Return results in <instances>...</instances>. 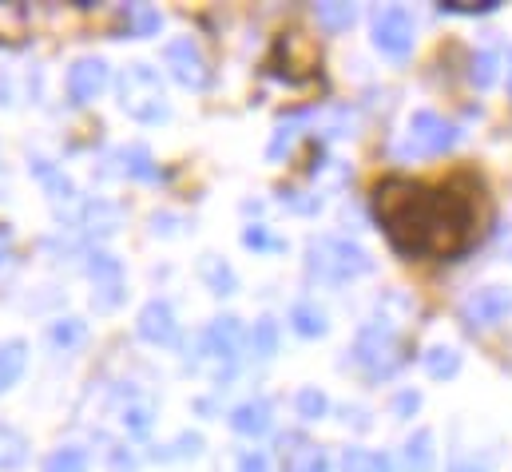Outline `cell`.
<instances>
[{"mask_svg": "<svg viewBox=\"0 0 512 472\" xmlns=\"http://www.w3.org/2000/svg\"><path fill=\"white\" fill-rule=\"evenodd\" d=\"M374 211L389 242L409 258H445L469 242L473 207L449 187H417L409 179H385L374 191Z\"/></svg>", "mask_w": 512, "mask_h": 472, "instance_id": "cell-1", "label": "cell"}, {"mask_svg": "<svg viewBox=\"0 0 512 472\" xmlns=\"http://www.w3.org/2000/svg\"><path fill=\"white\" fill-rule=\"evenodd\" d=\"M116 96H120V112H128L139 123H163L171 116L163 76L151 64H128L116 80Z\"/></svg>", "mask_w": 512, "mask_h": 472, "instance_id": "cell-2", "label": "cell"}, {"mask_svg": "<svg viewBox=\"0 0 512 472\" xmlns=\"http://www.w3.org/2000/svg\"><path fill=\"white\" fill-rule=\"evenodd\" d=\"M243 354V322L235 314L211 318V326L199 334V346L191 357V369H211L215 381H227Z\"/></svg>", "mask_w": 512, "mask_h": 472, "instance_id": "cell-3", "label": "cell"}, {"mask_svg": "<svg viewBox=\"0 0 512 472\" xmlns=\"http://www.w3.org/2000/svg\"><path fill=\"white\" fill-rule=\"evenodd\" d=\"M370 266H374V258L350 238H314L306 246V270L322 282H350V278L366 274Z\"/></svg>", "mask_w": 512, "mask_h": 472, "instance_id": "cell-4", "label": "cell"}, {"mask_svg": "<svg viewBox=\"0 0 512 472\" xmlns=\"http://www.w3.org/2000/svg\"><path fill=\"white\" fill-rule=\"evenodd\" d=\"M354 361L370 377H393L405 361V346H401V338L389 322H366L354 338Z\"/></svg>", "mask_w": 512, "mask_h": 472, "instance_id": "cell-5", "label": "cell"}, {"mask_svg": "<svg viewBox=\"0 0 512 472\" xmlns=\"http://www.w3.org/2000/svg\"><path fill=\"white\" fill-rule=\"evenodd\" d=\"M453 143H457V127L449 119L437 112H413L401 143H397V155L401 159H433V155H445Z\"/></svg>", "mask_w": 512, "mask_h": 472, "instance_id": "cell-6", "label": "cell"}, {"mask_svg": "<svg viewBox=\"0 0 512 472\" xmlns=\"http://www.w3.org/2000/svg\"><path fill=\"white\" fill-rule=\"evenodd\" d=\"M417 44V24H413V12L401 8V4H389L374 16V48L389 56V60H405Z\"/></svg>", "mask_w": 512, "mask_h": 472, "instance_id": "cell-7", "label": "cell"}, {"mask_svg": "<svg viewBox=\"0 0 512 472\" xmlns=\"http://www.w3.org/2000/svg\"><path fill=\"white\" fill-rule=\"evenodd\" d=\"M88 278H92V306L100 314H112L128 294V278H124L120 258L108 254V250L88 254Z\"/></svg>", "mask_w": 512, "mask_h": 472, "instance_id": "cell-8", "label": "cell"}, {"mask_svg": "<svg viewBox=\"0 0 512 472\" xmlns=\"http://www.w3.org/2000/svg\"><path fill=\"white\" fill-rule=\"evenodd\" d=\"M512 314V290L509 286H481L461 302V322L469 330H493Z\"/></svg>", "mask_w": 512, "mask_h": 472, "instance_id": "cell-9", "label": "cell"}, {"mask_svg": "<svg viewBox=\"0 0 512 472\" xmlns=\"http://www.w3.org/2000/svg\"><path fill=\"white\" fill-rule=\"evenodd\" d=\"M163 64H167V72H171L175 84H183L191 92L207 88V60H203V52H199V44L191 36L167 40L163 44Z\"/></svg>", "mask_w": 512, "mask_h": 472, "instance_id": "cell-10", "label": "cell"}, {"mask_svg": "<svg viewBox=\"0 0 512 472\" xmlns=\"http://www.w3.org/2000/svg\"><path fill=\"white\" fill-rule=\"evenodd\" d=\"M108 64L100 60V56H80L72 68H68V76H64V88H68V100L76 104V108H84V104H92V100H100V92L108 88Z\"/></svg>", "mask_w": 512, "mask_h": 472, "instance_id": "cell-11", "label": "cell"}, {"mask_svg": "<svg viewBox=\"0 0 512 472\" xmlns=\"http://www.w3.org/2000/svg\"><path fill=\"white\" fill-rule=\"evenodd\" d=\"M139 338L151 342V346H179V322H175V310L167 298H151L143 310H139V322H135Z\"/></svg>", "mask_w": 512, "mask_h": 472, "instance_id": "cell-12", "label": "cell"}, {"mask_svg": "<svg viewBox=\"0 0 512 472\" xmlns=\"http://www.w3.org/2000/svg\"><path fill=\"white\" fill-rule=\"evenodd\" d=\"M270 425H274V405L266 397H251L231 409V429L239 437H262V433H270Z\"/></svg>", "mask_w": 512, "mask_h": 472, "instance_id": "cell-13", "label": "cell"}, {"mask_svg": "<svg viewBox=\"0 0 512 472\" xmlns=\"http://www.w3.org/2000/svg\"><path fill=\"white\" fill-rule=\"evenodd\" d=\"M401 465H405V472H433V465H437L433 429H417V433L401 445Z\"/></svg>", "mask_w": 512, "mask_h": 472, "instance_id": "cell-14", "label": "cell"}, {"mask_svg": "<svg viewBox=\"0 0 512 472\" xmlns=\"http://www.w3.org/2000/svg\"><path fill=\"white\" fill-rule=\"evenodd\" d=\"M24 365H28V342H24V338L0 342V393H8V389L20 381Z\"/></svg>", "mask_w": 512, "mask_h": 472, "instance_id": "cell-15", "label": "cell"}, {"mask_svg": "<svg viewBox=\"0 0 512 472\" xmlns=\"http://www.w3.org/2000/svg\"><path fill=\"white\" fill-rule=\"evenodd\" d=\"M32 171H36V179L44 183V191H48L52 199H64V203L76 199V183H72L52 159H40V155H36V159H32Z\"/></svg>", "mask_w": 512, "mask_h": 472, "instance_id": "cell-16", "label": "cell"}, {"mask_svg": "<svg viewBox=\"0 0 512 472\" xmlns=\"http://www.w3.org/2000/svg\"><path fill=\"white\" fill-rule=\"evenodd\" d=\"M24 461H28V437L16 425L0 421V472L20 469Z\"/></svg>", "mask_w": 512, "mask_h": 472, "instance_id": "cell-17", "label": "cell"}, {"mask_svg": "<svg viewBox=\"0 0 512 472\" xmlns=\"http://www.w3.org/2000/svg\"><path fill=\"white\" fill-rule=\"evenodd\" d=\"M290 330L302 338H322L326 334V310L314 302H294L290 306Z\"/></svg>", "mask_w": 512, "mask_h": 472, "instance_id": "cell-18", "label": "cell"}, {"mask_svg": "<svg viewBox=\"0 0 512 472\" xmlns=\"http://www.w3.org/2000/svg\"><path fill=\"white\" fill-rule=\"evenodd\" d=\"M203 282H207V286H211V294H219V298H227V294H235V290H239L235 270H231L223 258H215V254H207V258H203Z\"/></svg>", "mask_w": 512, "mask_h": 472, "instance_id": "cell-19", "label": "cell"}, {"mask_svg": "<svg viewBox=\"0 0 512 472\" xmlns=\"http://www.w3.org/2000/svg\"><path fill=\"white\" fill-rule=\"evenodd\" d=\"M120 425L128 429L131 437H147V433H151V425H155V405H151V401H143V397H131L128 405L120 409Z\"/></svg>", "mask_w": 512, "mask_h": 472, "instance_id": "cell-20", "label": "cell"}, {"mask_svg": "<svg viewBox=\"0 0 512 472\" xmlns=\"http://www.w3.org/2000/svg\"><path fill=\"white\" fill-rule=\"evenodd\" d=\"M48 338H52L56 350H76V346L88 338V322H84V318H56V322L48 326Z\"/></svg>", "mask_w": 512, "mask_h": 472, "instance_id": "cell-21", "label": "cell"}, {"mask_svg": "<svg viewBox=\"0 0 512 472\" xmlns=\"http://www.w3.org/2000/svg\"><path fill=\"white\" fill-rule=\"evenodd\" d=\"M497 64H501V56H497L493 48H481V52L473 56V64H469V80H473L477 92H489V88L497 84Z\"/></svg>", "mask_w": 512, "mask_h": 472, "instance_id": "cell-22", "label": "cell"}, {"mask_svg": "<svg viewBox=\"0 0 512 472\" xmlns=\"http://www.w3.org/2000/svg\"><path fill=\"white\" fill-rule=\"evenodd\" d=\"M421 361H425V373L437 377V381H441V377H453V373L461 369V354H457L453 346H429Z\"/></svg>", "mask_w": 512, "mask_h": 472, "instance_id": "cell-23", "label": "cell"}, {"mask_svg": "<svg viewBox=\"0 0 512 472\" xmlns=\"http://www.w3.org/2000/svg\"><path fill=\"white\" fill-rule=\"evenodd\" d=\"M342 472H393V461L385 453H370V449H346Z\"/></svg>", "mask_w": 512, "mask_h": 472, "instance_id": "cell-24", "label": "cell"}, {"mask_svg": "<svg viewBox=\"0 0 512 472\" xmlns=\"http://www.w3.org/2000/svg\"><path fill=\"white\" fill-rule=\"evenodd\" d=\"M84 227H88L92 235H96V231H100V235H112V231L120 227V211H116L112 203H88V207H84Z\"/></svg>", "mask_w": 512, "mask_h": 472, "instance_id": "cell-25", "label": "cell"}, {"mask_svg": "<svg viewBox=\"0 0 512 472\" xmlns=\"http://www.w3.org/2000/svg\"><path fill=\"white\" fill-rule=\"evenodd\" d=\"M294 409H298V417H302V421H322V417L330 413V401H326V393H322V389L306 385V389H298Z\"/></svg>", "mask_w": 512, "mask_h": 472, "instance_id": "cell-26", "label": "cell"}, {"mask_svg": "<svg viewBox=\"0 0 512 472\" xmlns=\"http://www.w3.org/2000/svg\"><path fill=\"white\" fill-rule=\"evenodd\" d=\"M247 342H251V354L274 357L278 354V322L274 318H258L255 330L247 334Z\"/></svg>", "mask_w": 512, "mask_h": 472, "instance_id": "cell-27", "label": "cell"}, {"mask_svg": "<svg viewBox=\"0 0 512 472\" xmlns=\"http://www.w3.org/2000/svg\"><path fill=\"white\" fill-rule=\"evenodd\" d=\"M124 20H128L131 36H151V32H159V24H163L159 8H151V4H128Z\"/></svg>", "mask_w": 512, "mask_h": 472, "instance_id": "cell-28", "label": "cell"}, {"mask_svg": "<svg viewBox=\"0 0 512 472\" xmlns=\"http://www.w3.org/2000/svg\"><path fill=\"white\" fill-rule=\"evenodd\" d=\"M44 472H88V453L80 445H64L44 461Z\"/></svg>", "mask_w": 512, "mask_h": 472, "instance_id": "cell-29", "label": "cell"}, {"mask_svg": "<svg viewBox=\"0 0 512 472\" xmlns=\"http://www.w3.org/2000/svg\"><path fill=\"white\" fill-rule=\"evenodd\" d=\"M282 457H286V453H282ZM286 472H330V461H326V453H322V449L302 445V449H290Z\"/></svg>", "mask_w": 512, "mask_h": 472, "instance_id": "cell-30", "label": "cell"}, {"mask_svg": "<svg viewBox=\"0 0 512 472\" xmlns=\"http://www.w3.org/2000/svg\"><path fill=\"white\" fill-rule=\"evenodd\" d=\"M199 449H203V437L199 433H179L171 445L155 449V457L159 461H183V457H199Z\"/></svg>", "mask_w": 512, "mask_h": 472, "instance_id": "cell-31", "label": "cell"}, {"mask_svg": "<svg viewBox=\"0 0 512 472\" xmlns=\"http://www.w3.org/2000/svg\"><path fill=\"white\" fill-rule=\"evenodd\" d=\"M314 16H318V24H322V28L342 32V28H350V24H354V16H358V12H354L350 4H318V8H314Z\"/></svg>", "mask_w": 512, "mask_h": 472, "instance_id": "cell-32", "label": "cell"}, {"mask_svg": "<svg viewBox=\"0 0 512 472\" xmlns=\"http://www.w3.org/2000/svg\"><path fill=\"white\" fill-rule=\"evenodd\" d=\"M310 116H290V119H282L278 123V131H274V139H270V147H266V159H282V151L298 139V127L306 123Z\"/></svg>", "mask_w": 512, "mask_h": 472, "instance_id": "cell-33", "label": "cell"}, {"mask_svg": "<svg viewBox=\"0 0 512 472\" xmlns=\"http://www.w3.org/2000/svg\"><path fill=\"white\" fill-rule=\"evenodd\" d=\"M120 159H124V171L135 175V179H151V175H155V167H151V151L139 147V143H135V147H124Z\"/></svg>", "mask_w": 512, "mask_h": 472, "instance_id": "cell-34", "label": "cell"}, {"mask_svg": "<svg viewBox=\"0 0 512 472\" xmlns=\"http://www.w3.org/2000/svg\"><path fill=\"white\" fill-rule=\"evenodd\" d=\"M449 472H493V457H477V453H461L453 457Z\"/></svg>", "mask_w": 512, "mask_h": 472, "instance_id": "cell-35", "label": "cell"}, {"mask_svg": "<svg viewBox=\"0 0 512 472\" xmlns=\"http://www.w3.org/2000/svg\"><path fill=\"white\" fill-rule=\"evenodd\" d=\"M243 242H247L251 250H278V246H282L278 238H270L266 227H247V231H243Z\"/></svg>", "mask_w": 512, "mask_h": 472, "instance_id": "cell-36", "label": "cell"}, {"mask_svg": "<svg viewBox=\"0 0 512 472\" xmlns=\"http://www.w3.org/2000/svg\"><path fill=\"white\" fill-rule=\"evenodd\" d=\"M108 469L112 472H135V457H131L124 445H112V449H108Z\"/></svg>", "mask_w": 512, "mask_h": 472, "instance_id": "cell-37", "label": "cell"}, {"mask_svg": "<svg viewBox=\"0 0 512 472\" xmlns=\"http://www.w3.org/2000/svg\"><path fill=\"white\" fill-rule=\"evenodd\" d=\"M239 472H270V461H266V453H243L239 457Z\"/></svg>", "mask_w": 512, "mask_h": 472, "instance_id": "cell-38", "label": "cell"}, {"mask_svg": "<svg viewBox=\"0 0 512 472\" xmlns=\"http://www.w3.org/2000/svg\"><path fill=\"white\" fill-rule=\"evenodd\" d=\"M497 4L489 0V4H445V12H457V16H485V12H493Z\"/></svg>", "mask_w": 512, "mask_h": 472, "instance_id": "cell-39", "label": "cell"}, {"mask_svg": "<svg viewBox=\"0 0 512 472\" xmlns=\"http://www.w3.org/2000/svg\"><path fill=\"white\" fill-rule=\"evenodd\" d=\"M417 405H421V397H417V393H401V397L393 401L397 417H409V413H417Z\"/></svg>", "mask_w": 512, "mask_h": 472, "instance_id": "cell-40", "label": "cell"}, {"mask_svg": "<svg viewBox=\"0 0 512 472\" xmlns=\"http://www.w3.org/2000/svg\"><path fill=\"white\" fill-rule=\"evenodd\" d=\"M8 254H12V235L0 227V270H4V262H8Z\"/></svg>", "mask_w": 512, "mask_h": 472, "instance_id": "cell-41", "label": "cell"}, {"mask_svg": "<svg viewBox=\"0 0 512 472\" xmlns=\"http://www.w3.org/2000/svg\"><path fill=\"white\" fill-rule=\"evenodd\" d=\"M509 96H512V52H509Z\"/></svg>", "mask_w": 512, "mask_h": 472, "instance_id": "cell-42", "label": "cell"}]
</instances>
